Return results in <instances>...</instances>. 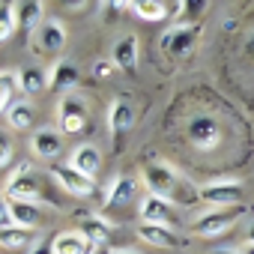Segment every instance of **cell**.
Segmentation results:
<instances>
[{
    "instance_id": "obj_35",
    "label": "cell",
    "mask_w": 254,
    "mask_h": 254,
    "mask_svg": "<svg viewBox=\"0 0 254 254\" xmlns=\"http://www.w3.org/2000/svg\"><path fill=\"white\" fill-rule=\"evenodd\" d=\"M239 254H254V242H248V245H245V248H242Z\"/></svg>"
},
{
    "instance_id": "obj_29",
    "label": "cell",
    "mask_w": 254,
    "mask_h": 254,
    "mask_svg": "<svg viewBox=\"0 0 254 254\" xmlns=\"http://www.w3.org/2000/svg\"><path fill=\"white\" fill-rule=\"evenodd\" d=\"M177 9H180V12H189V18H197V12L206 9V3H203V0H197V3H180Z\"/></svg>"
},
{
    "instance_id": "obj_19",
    "label": "cell",
    "mask_w": 254,
    "mask_h": 254,
    "mask_svg": "<svg viewBox=\"0 0 254 254\" xmlns=\"http://www.w3.org/2000/svg\"><path fill=\"white\" fill-rule=\"evenodd\" d=\"M111 221H105V218H99V215H87L84 218V224H81V233H84V239L93 245V248H99V245H108V239H111Z\"/></svg>"
},
{
    "instance_id": "obj_33",
    "label": "cell",
    "mask_w": 254,
    "mask_h": 254,
    "mask_svg": "<svg viewBox=\"0 0 254 254\" xmlns=\"http://www.w3.org/2000/svg\"><path fill=\"white\" fill-rule=\"evenodd\" d=\"M90 254H114V251H111V248H108V245H99V248H93V251H90Z\"/></svg>"
},
{
    "instance_id": "obj_4",
    "label": "cell",
    "mask_w": 254,
    "mask_h": 254,
    "mask_svg": "<svg viewBox=\"0 0 254 254\" xmlns=\"http://www.w3.org/2000/svg\"><path fill=\"white\" fill-rule=\"evenodd\" d=\"M6 200H24V203H39L42 189L36 183V177L30 174V165H21L9 180H6Z\"/></svg>"
},
{
    "instance_id": "obj_32",
    "label": "cell",
    "mask_w": 254,
    "mask_h": 254,
    "mask_svg": "<svg viewBox=\"0 0 254 254\" xmlns=\"http://www.w3.org/2000/svg\"><path fill=\"white\" fill-rule=\"evenodd\" d=\"M30 254H54V251H51V245L39 242V245H33V251H30Z\"/></svg>"
},
{
    "instance_id": "obj_15",
    "label": "cell",
    "mask_w": 254,
    "mask_h": 254,
    "mask_svg": "<svg viewBox=\"0 0 254 254\" xmlns=\"http://www.w3.org/2000/svg\"><path fill=\"white\" fill-rule=\"evenodd\" d=\"M132 123H135L132 105L126 99H114L111 108H108V129H111V135H123L126 129H132Z\"/></svg>"
},
{
    "instance_id": "obj_2",
    "label": "cell",
    "mask_w": 254,
    "mask_h": 254,
    "mask_svg": "<svg viewBox=\"0 0 254 254\" xmlns=\"http://www.w3.org/2000/svg\"><path fill=\"white\" fill-rule=\"evenodd\" d=\"M186 138H189L191 147L209 153V150H218L224 132H221V123H218L215 117L200 114V117H191V120H189V126H186Z\"/></svg>"
},
{
    "instance_id": "obj_13",
    "label": "cell",
    "mask_w": 254,
    "mask_h": 254,
    "mask_svg": "<svg viewBox=\"0 0 254 254\" xmlns=\"http://www.w3.org/2000/svg\"><path fill=\"white\" fill-rule=\"evenodd\" d=\"M69 165H72L78 174H84V177L96 180V174H99V168H102V153H99L93 144H81V147L72 153Z\"/></svg>"
},
{
    "instance_id": "obj_1",
    "label": "cell",
    "mask_w": 254,
    "mask_h": 254,
    "mask_svg": "<svg viewBox=\"0 0 254 254\" xmlns=\"http://www.w3.org/2000/svg\"><path fill=\"white\" fill-rule=\"evenodd\" d=\"M144 186L150 189V194L168 200L171 206L174 203H191L194 197H200V194L191 191L189 180H183L171 165H162V162H153V165L144 168Z\"/></svg>"
},
{
    "instance_id": "obj_14",
    "label": "cell",
    "mask_w": 254,
    "mask_h": 254,
    "mask_svg": "<svg viewBox=\"0 0 254 254\" xmlns=\"http://www.w3.org/2000/svg\"><path fill=\"white\" fill-rule=\"evenodd\" d=\"M75 84H78V69H75V63L57 60V63L51 66V72H48V90L66 93V90H72Z\"/></svg>"
},
{
    "instance_id": "obj_11",
    "label": "cell",
    "mask_w": 254,
    "mask_h": 254,
    "mask_svg": "<svg viewBox=\"0 0 254 254\" xmlns=\"http://www.w3.org/2000/svg\"><path fill=\"white\" fill-rule=\"evenodd\" d=\"M138 215H141V224H165L171 227L174 224V206L156 194H147L138 206Z\"/></svg>"
},
{
    "instance_id": "obj_37",
    "label": "cell",
    "mask_w": 254,
    "mask_h": 254,
    "mask_svg": "<svg viewBox=\"0 0 254 254\" xmlns=\"http://www.w3.org/2000/svg\"><path fill=\"white\" fill-rule=\"evenodd\" d=\"M114 254H141V251H132V248H120V251H114Z\"/></svg>"
},
{
    "instance_id": "obj_5",
    "label": "cell",
    "mask_w": 254,
    "mask_h": 254,
    "mask_svg": "<svg viewBox=\"0 0 254 254\" xmlns=\"http://www.w3.org/2000/svg\"><path fill=\"white\" fill-rule=\"evenodd\" d=\"M57 120H60V132L63 135H78L87 126V102L78 96H63L57 105Z\"/></svg>"
},
{
    "instance_id": "obj_24",
    "label": "cell",
    "mask_w": 254,
    "mask_h": 254,
    "mask_svg": "<svg viewBox=\"0 0 254 254\" xmlns=\"http://www.w3.org/2000/svg\"><path fill=\"white\" fill-rule=\"evenodd\" d=\"M129 9H132L138 18H144V21H162V18H168V12H171V6L162 3V0H132Z\"/></svg>"
},
{
    "instance_id": "obj_18",
    "label": "cell",
    "mask_w": 254,
    "mask_h": 254,
    "mask_svg": "<svg viewBox=\"0 0 254 254\" xmlns=\"http://www.w3.org/2000/svg\"><path fill=\"white\" fill-rule=\"evenodd\" d=\"M138 236H141L147 245H156V248H177V245H180L177 233H174L171 227H165V224H141V227H138Z\"/></svg>"
},
{
    "instance_id": "obj_34",
    "label": "cell",
    "mask_w": 254,
    "mask_h": 254,
    "mask_svg": "<svg viewBox=\"0 0 254 254\" xmlns=\"http://www.w3.org/2000/svg\"><path fill=\"white\" fill-rule=\"evenodd\" d=\"M245 48H248V54H254V33H251V39L245 42Z\"/></svg>"
},
{
    "instance_id": "obj_3",
    "label": "cell",
    "mask_w": 254,
    "mask_h": 254,
    "mask_svg": "<svg viewBox=\"0 0 254 254\" xmlns=\"http://www.w3.org/2000/svg\"><path fill=\"white\" fill-rule=\"evenodd\" d=\"M245 215V209L239 206V209H209V212H203V215H197L194 221H191V230L197 233V236H206V239H212V236H221V233H227L239 218Z\"/></svg>"
},
{
    "instance_id": "obj_20",
    "label": "cell",
    "mask_w": 254,
    "mask_h": 254,
    "mask_svg": "<svg viewBox=\"0 0 254 254\" xmlns=\"http://www.w3.org/2000/svg\"><path fill=\"white\" fill-rule=\"evenodd\" d=\"M9 221L15 227L33 230L39 224V206L36 203H24V200H9Z\"/></svg>"
},
{
    "instance_id": "obj_16",
    "label": "cell",
    "mask_w": 254,
    "mask_h": 254,
    "mask_svg": "<svg viewBox=\"0 0 254 254\" xmlns=\"http://www.w3.org/2000/svg\"><path fill=\"white\" fill-rule=\"evenodd\" d=\"M15 6V24L24 30V33H33L45 18V6L42 3H36V0H24V3H12Z\"/></svg>"
},
{
    "instance_id": "obj_7",
    "label": "cell",
    "mask_w": 254,
    "mask_h": 254,
    "mask_svg": "<svg viewBox=\"0 0 254 254\" xmlns=\"http://www.w3.org/2000/svg\"><path fill=\"white\" fill-rule=\"evenodd\" d=\"M197 194L212 206H233L242 200V183L239 180H212Z\"/></svg>"
},
{
    "instance_id": "obj_36",
    "label": "cell",
    "mask_w": 254,
    "mask_h": 254,
    "mask_svg": "<svg viewBox=\"0 0 254 254\" xmlns=\"http://www.w3.org/2000/svg\"><path fill=\"white\" fill-rule=\"evenodd\" d=\"M212 254H239V251H230V248H215Z\"/></svg>"
},
{
    "instance_id": "obj_23",
    "label": "cell",
    "mask_w": 254,
    "mask_h": 254,
    "mask_svg": "<svg viewBox=\"0 0 254 254\" xmlns=\"http://www.w3.org/2000/svg\"><path fill=\"white\" fill-rule=\"evenodd\" d=\"M6 120H9V129H15V132L33 129V105H30L27 99L12 102V108L6 111Z\"/></svg>"
},
{
    "instance_id": "obj_25",
    "label": "cell",
    "mask_w": 254,
    "mask_h": 254,
    "mask_svg": "<svg viewBox=\"0 0 254 254\" xmlns=\"http://www.w3.org/2000/svg\"><path fill=\"white\" fill-rule=\"evenodd\" d=\"M18 87L24 90V96H36L42 90H48V75H42V69H24L18 75Z\"/></svg>"
},
{
    "instance_id": "obj_6",
    "label": "cell",
    "mask_w": 254,
    "mask_h": 254,
    "mask_svg": "<svg viewBox=\"0 0 254 254\" xmlns=\"http://www.w3.org/2000/svg\"><path fill=\"white\" fill-rule=\"evenodd\" d=\"M30 39H33V51H36V54H57V51L66 45V27H63L57 18H45V21L30 33Z\"/></svg>"
},
{
    "instance_id": "obj_12",
    "label": "cell",
    "mask_w": 254,
    "mask_h": 254,
    "mask_svg": "<svg viewBox=\"0 0 254 254\" xmlns=\"http://www.w3.org/2000/svg\"><path fill=\"white\" fill-rule=\"evenodd\" d=\"M30 150L39 156V159H57L63 153V132L60 129H36L33 138H30Z\"/></svg>"
},
{
    "instance_id": "obj_22",
    "label": "cell",
    "mask_w": 254,
    "mask_h": 254,
    "mask_svg": "<svg viewBox=\"0 0 254 254\" xmlns=\"http://www.w3.org/2000/svg\"><path fill=\"white\" fill-rule=\"evenodd\" d=\"M30 242H33V230L15 227V224L0 227V248H6V251H24Z\"/></svg>"
},
{
    "instance_id": "obj_17",
    "label": "cell",
    "mask_w": 254,
    "mask_h": 254,
    "mask_svg": "<svg viewBox=\"0 0 254 254\" xmlns=\"http://www.w3.org/2000/svg\"><path fill=\"white\" fill-rule=\"evenodd\" d=\"M114 69H123V72H132L135 63H138V39L135 36H123L117 45H114V57H111Z\"/></svg>"
},
{
    "instance_id": "obj_8",
    "label": "cell",
    "mask_w": 254,
    "mask_h": 254,
    "mask_svg": "<svg viewBox=\"0 0 254 254\" xmlns=\"http://www.w3.org/2000/svg\"><path fill=\"white\" fill-rule=\"evenodd\" d=\"M138 186H141V183H138L135 177H126V174L114 177L111 186H108L105 206H108V209H126V206H132V203L138 200Z\"/></svg>"
},
{
    "instance_id": "obj_21",
    "label": "cell",
    "mask_w": 254,
    "mask_h": 254,
    "mask_svg": "<svg viewBox=\"0 0 254 254\" xmlns=\"http://www.w3.org/2000/svg\"><path fill=\"white\" fill-rule=\"evenodd\" d=\"M51 251L54 254H90L93 245L84 239V233H60V236H54Z\"/></svg>"
},
{
    "instance_id": "obj_27",
    "label": "cell",
    "mask_w": 254,
    "mask_h": 254,
    "mask_svg": "<svg viewBox=\"0 0 254 254\" xmlns=\"http://www.w3.org/2000/svg\"><path fill=\"white\" fill-rule=\"evenodd\" d=\"M15 6L12 3H0V42H6L15 33Z\"/></svg>"
},
{
    "instance_id": "obj_26",
    "label": "cell",
    "mask_w": 254,
    "mask_h": 254,
    "mask_svg": "<svg viewBox=\"0 0 254 254\" xmlns=\"http://www.w3.org/2000/svg\"><path fill=\"white\" fill-rule=\"evenodd\" d=\"M15 90H18V75L12 72H0V114H6L15 102Z\"/></svg>"
},
{
    "instance_id": "obj_38",
    "label": "cell",
    "mask_w": 254,
    "mask_h": 254,
    "mask_svg": "<svg viewBox=\"0 0 254 254\" xmlns=\"http://www.w3.org/2000/svg\"><path fill=\"white\" fill-rule=\"evenodd\" d=\"M248 242H254V221H251V227H248Z\"/></svg>"
},
{
    "instance_id": "obj_30",
    "label": "cell",
    "mask_w": 254,
    "mask_h": 254,
    "mask_svg": "<svg viewBox=\"0 0 254 254\" xmlns=\"http://www.w3.org/2000/svg\"><path fill=\"white\" fill-rule=\"evenodd\" d=\"M6 221H9V200L0 191V227H6Z\"/></svg>"
},
{
    "instance_id": "obj_9",
    "label": "cell",
    "mask_w": 254,
    "mask_h": 254,
    "mask_svg": "<svg viewBox=\"0 0 254 254\" xmlns=\"http://www.w3.org/2000/svg\"><path fill=\"white\" fill-rule=\"evenodd\" d=\"M51 177L60 183V189H66V191L75 194V197H90L93 189H96V183H93L90 177L78 174L72 165H51Z\"/></svg>"
},
{
    "instance_id": "obj_31",
    "label": "cell",
    "mask_w": 254,
    "mask_h": 254,
    "mask_svg": "<svg viewBox=\"0 0 254 254\" xmlns=\"http://www.w3.org/2000/svg\"><path fill=\"white\" fill-rule=\"evenodd\" d=\"M111 72H114V63H105V60L96 63V75H99V78H105V75H111Z\"/></svg>"
},
{
    "instance_id": "obj_28",
    "label": "cell",
    "mask_w": 254,
    "mask_h": 254,
    "mask_svg": "<svg viewBox=\"0 0 254 254\" xmlns=\"http://www.w3.org/2000/svg\"><path fill=\"white\" fill-rule=\"evenodd\" d=\"M12 138H9V132L6 129H0V171L3 168H9V162H12Z\"/></svg>"
},
{
    "instance_id": "obj_10",
    "label": "cell",
    "mask_w": 254,
    "mask_h": 254,
    "mask_svg": "<svg viewBox=\"0 0 254 254\" xmlns=\"http://www.w3.org/2000/svg\"><path fill=\"white\" fill-rule=\"evenodd\" d=\"M194 36H197V30H194L191 24H177V27H171V30L162 36V48H165L171 57H186V54L194 48Z\"/></svg>"
}]
</instances>
